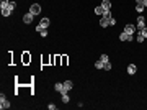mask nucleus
Here are the masks:
<instances>
[{
	"mask_svg": "<svg viewBox=\"0 0 147 110\" xmlns=\"http://www.w3.org/2000/svg\"><path fill=\"white\" fill-rule=\"evenodd\" d=\"M0 108L2 110L10 108V102H8V99L5 97V94H0Z\"/></svg>",
	"mask_w": 147,
	"mask_h": 110,
	"instance_id": "nucleus-1",
	"label": "nucleus"
},
{
	"mask_svg": "<svg viewBox=\"0 0 147 110\" xmlns=\"http://www.w3.org/2000/svg\"><path fill=\"white\" fill-rule=\"evenodd\" d=\"M145 28V20H144V16L142 15H139L137 16V25H136V30L137 31H141V30H144Z\"/></svg>",
	"mask_w": 147,
	"mask_h": 110,
	"instance_id": "nucleus-2",
	"label": "nucleus"
},
{
	"mask_svg": "<svg viewBox=\"0 0 147 110\" xmlns=\"http://www.w3.org/2000/svg\"><path fill=\"white\" fill-rule=\"evenodd\" d=\"M49 23H51V20H49V18H43V20L39 22V25L36 26V30H38V31H41V30L47 28V26H49Z\"/></svg>",
	"mask_w": 147,
	"mask_h": 110,
	"instance_id": "nucleus-3",
	"label": "nucleus"
},
{
	"mask_svg": "<svg viewBox=\"0 0 147 110\" xmlns=\"http://www.w3.org/2000/svg\"><path fill=\"white\" fill-rule=\"evenodd\" d=\"M54 89L59 92V94H67V90H65V87H64V82H56V85H54Z\"/></svg>",
	"mask_w": 147,
	"mask_h": 110,
	"instance_id": "nucleus-4",
	"label": "nucleus"
},
{
	"mask_svg": "<svg viewBox=\"0 0 147 110\" xmlns=\"http://www.w3.org/2000/svg\"><path fill=\"white\" fill-rule=\"evenodd\" d=\"M119 40H121V41H134V35H128L126 31H121Z\"/></svg>",
	"mask_w": 147,
	"mask_h": 110,
	"instance_id": "nucleus-5",
	"label": "nucleus"
},
{
	"mask_svg": "<svg viewBox=\"0 0 147 110\" xmlns=\"http://www.w3.org/2000/svg\"><path fill=\"white\" fill-rule=\"evenodd\" d=\"M30 12L33 13V15H38V13H41V5H39V3H33V5L30 7Z\"/></svg>",
	"mask_w": 147,
	"mask_h": 110,
	"instance_id": "nucleus-6",
	"label": "nucleus"
},
{
	"mask_svg": "<svg viewBox=\"0 0 147 110\" xmlns=\"http://www.w3.org/2000/svg\"><path fill=\"white\" fill-rule=\"evenodd\" d=\"M122 31H126L128 35H134V31H136V26L132 25V23H128V25L124 26V30H122Z\"/></svg>",
	"mask_w": 147,
	"mask_h": 110,
	"instance_id": "nucleus-7",
	"label": "nucleus"
},
{
	"mask_svg": "<svg viewBox=\"0 0 147 110\" xmlns=\"http://www.w3.org/2000/svg\"><path fill=\"white\" fill-rule=\"evenodd\" d=\"M33 18H34V15H33V13H31V12H30V13H26V15H24V16H23V22H24V23H26V25H30V23H31V22H33Z\"/></svg>",
	"mask_w": 147,
	"mask_h": 110,
	"instance_id": "nucleus-8",
	"label": "nucleus"
},
{
	"mask_svg": "<svg viewBox=\"0 0 147 110\" xmlns=\"http://www.w3.org/2000/svg\"><path fill=\"white\" fill-rule=\"evenodd\" d=\"M101 7H103L105 12H106V10H111V2L110 0H101Z\"/></svg>",
	"mask_w": 147,
	"mask_h": 110,
	"instance_id": "nucleus-9",
	"label": "nucleus"
},
{
	"mask_svg": "<svg viewBox=\"0 0 147 110\" xmlns=\"http://www.w3.org/2000/svg\"><path fill=\"white\" fill-rule=\"evenodd\" d=\"M100 26H103V28L110 26V20H108V18H105V16H101V18H100Z\"/></svg>",
	"mask_w": 147,
	"mask_h": 110,
	"instance_id": "nucleus-10",
	"label": "nucleus"
},
{
	"mask_svg": "<svg viewBox=\"0 0 147 110\" xmlns=\"http://www.w3.org/2000/svg\"><path fill=\"white\" fill-rule=\"evenodd\" d=\"M0 12H2V15H3V16H10V15H12V12H13V10L10 8V7H7V8H2Z\"/></svg>",
	"mask_w": 147,
	"mask_h": 110,
	"instance_id": "nucleus-11",
	"label": "nucleus"
},
{
	"mask_svg": "<svg viewBox=\"0 0 147 110\" xmlns=\"http://www.w3.org/2000/svg\"><path fill=\"white\" fill-rule=\"evenodd\" d=\"M136 71H137V66H134V64H129L128 66V74H136Z\"/></svg>",
	"mask_w": 147,
	"mask_h": 110,
	"instance_id": "nucleus-12",
	"label": "nucleus"
},
{
	"mask_svg": "<svg viewBox=\"0 0 147 110\" xmlns=\"http://www.w3.org/2000/svg\"><path fill=\"white\" fill-rule=\"evenodd\" d=\"M144 10H145L144 3H136V12H137V13H142Z\"/></svg>",
	"mask_w": 147,
	"mask_h": 110,
	"instance_id": "nucleus-13",
	"label": "nucleus"
},
{
	"mask_svg": "<svg viewBox=\"0 0 147 110\" xmlns=\"http://www.w3.org/2000/svg\"><path fill=\"white\" fill-rule=\"evenodd\" d=\"M64 87H65V90L69 92V90L74 87V82H72V81H65V82H64Z\"/></svg>",
	"mask_w": 147,
	"mask_h": 110,
	"instance_id": "nucleus-14",
	"label": "nucleus"
},
{
	"mask_svg": "<svg viewBox=\"0 0 147 110\" xmlns=\"http://www.w3.org/2000/svg\"><path fill=\"white\" fill-rule=\"evenodd\" d=\"M103 13H105V10H103V7H101V5L95 7V15H103Z\"/></svg>",
	"mask_w": 147,
	"mask_h": 110,
	"instance_id": "nucleus-15",
	"label": "nucleus"
},
{
	"mask_svg": "<svg viewBox=\"0 0 147 110\" xmlns=\"http://www.w3.org/2000/svg\"><path fill=\"white\" fill-rule=\"evenodd\" d=\"M95 67H96V69H103V67H105V63L101 59H98L96 63H95Z\"/></svg>",
	"mask_w": 147,
	"mask_h": 110,
	"instance_id": "nucleus-16",
	"label": "nucleus"
},
{
	"mask_svg": "<svg viewBox=\"0 0 147 110\" xmlns=\"http://www.w3.org/2000/svg\"><path fill=\"white\" fill-rule=\"evenodd\" d=\"M8 3H10V0H0V10H2V8H7V7H8Z\"/></svg>",
	"mask_w": 147,
	"mask_h": 110,
	"instance_id": "nucleus-17",
	"label": "nucleus"
},
{
	"mask_svg": "<svg viewBox=\"0 0 147 110\" xmlns=\"http://www.w3.org/2000/svg\"><path fill=\"white\" fill-rule=\"evenodd\" d=\"M144 40H145V38L142 36V33H139V31H137V36H136V41H137V43H142Z\"/></svg>",
	"mask_w": 147,
	"mask_h": 110,
	"instance_id": "nucleus-18",
	"label": "nucleus"
},
{
	"mask_svg": "<svg viewBox=\"0 0 147 110\" xmlns=\"http://www.w3.org/2000/svg\"><path fill=\"white\" fill-rule=\"evenodd\" d=\"M100 59H101V61H103V63H105V64H106V63H110V58H108V56H106V54H101V56H100Z\"/></svg>",
	"mask_w": 147,
	"mask_h": 110,
	"instance_id": "nucleus-19",
	"label": "nucleus"
},
{
	"mask_svg": "<svg viewBox=\"0 0 147 110\" xmlns=\"http://www.w3.org/2000/svg\"><path fill=\"white\" fill-rule=\"evenodd\" d=\"M62 102H64V104L69 102V94H62Z\"/></svg>",
	"mask_w": 147,
	"mask_h": 110,
	"instance_id": "nucleus-20",
	"label": "nucleus"
},
{
	"mask_svg": "<svg viewBox=\"0 0 147 110\" xmlns=\"http://www.w3.org/2000/svg\"><path fill=\"white\" fill-rule=\"evenodd\" d=\"M8 7H10V8H12V10H15V8H16V3H15V2H12V0H10Z\"/></svg>",
	"mask_w": 147,
	"mask_h": 110,
	"instance_id": "nucleus-21",
	"label": "nucleus"
},
{
	"mask_svg": "<svg viewBox=\"0 0 147 110\" xmlns=\"http://www.w3.org/2000/svg\"><path fill=\"white\" fill-rule=\"evenodd\" d=\"M139 33H142V36H144L145 40H147V26H145L144 30H141V31H139Z\"/></svg>",
	"mask_w": 147,
	"mask_h": 110,
	"instance_id": "nucleus-22",
	"label": "nucleus"
},
{
	"mask_svg": "<svg viewBox=\"0 0 147 110\" xmlns=\"http://www.w3.org/2000/svg\"><path fill=\"white\" fill-rule=\"evenodd\" d=\"M39 33H41V36H43V38H44V36H47V28H44V30H41V31H39Z\"/></svg>",
	"mask_w": 147,
	"mask_h": 110,
	"instance_id": "nucleus-23",
	"label": "nucleus"
},
{
	"mask_svg": "<svg viewBox=\"0 0 147 110\" xmlns=\"http://www.w3.org/2000/svg\"><path fill=\"white\" fill-rule=\"evenodd\" d=\"M103 69H105V71H110V69H111V63H106V64H105V67H103Z\"/></svg>",
	"mask_w": 147,
	"mask_h": 110,
	"instance_id": "nucleus-24",
	"label": "nucleus"
},
{
	"mask_svg": "<svg viewBox=\"0 0 147 110\" xmlns=\"http://www.w3.org/2000/svg\"><path fill=\"white\" fill-rule=\"evenodd\" d=\"M113 25H116V20L111 16V18H110V26H113Z\"/></svg>",
	"mask_w": 147,
	"mask_h": 110,
	"instance_id": "nucleus-25",
	"label": "nucleus"
},
{
	"mask_svg": "<svg viewBox=\"0 0 147 110\" xmlns=\"http://www.w3.org/2000/svg\"><path fill=\"white\" fill-rule=\"evenodd\" d=\"M47 108H49V110H54V108H56V105H54V104H49V105H47Z\"/></svg>",
	"mask_w": 147,
	"mask_h": 110,
	"instance_id": "nucleus-26",
	"label": "nucleus"
},
{
	"mask_svg": "<svg viewBox=\"0 0 147 110\" xmlns=\"http://www.w3.org/2000/svg\"><path fill=\"white\" fill-rule=\"evenodd\" d=\"M134 2H136V3H142V2H144V0H134Z\"/></svg>",
	"mask_w": 147,
	"mask_h": 110,
	"instance_id": "nucleus-27",
	"label": "nucleus"
},
{
	"mask_svg": "<svg viewBox=\"0 0 147 110\" xmlns=\"http://www.w3.org/2000/svg\"><path fill=\"white\" fill-rule=\"evenodd\" d=\"M142 3H144V7L147 8V0H144V2H142Z\"/></svg>",
	"mask_w": 147,
	"mask_h": 110,
	"instance_id": "nucleus-28",
	"label": "nucleus"
}]
</instances>
